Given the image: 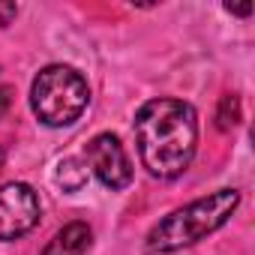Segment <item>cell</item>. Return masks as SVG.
<instances>
[{
  "label": "cell",
  "instance_id": "obj_11",
  "mask_svg": "<svg viewBox=\"0 0 255 255\" xmlns=\"http://www.w3.org/2000/svg\"><path fill=\"white\" fill-rule=\"evenodd\" d=\"M225 9H228L231 15H249V12H252V3H243V6H234V3H225Z\"/></svg>",
  "mask_w": 255,
  "mask_h": 255
},
{
  "label": "cell",
  "instance_id": "obj_8",
  "mask_svg": "<svg viewBox=\"0 0 255 255\" xmlns=\"http://www.w3.org/2000/svg\"><path fill=\"white\" fill-rule=\"evenodd\" d=\"M237 120H240V99L234 93H228V96H222V102L216 108V129L228 132L231 126H237Z\"/></svg>",
  "mask_w": 255,
  "mask_h": 255
},
{
  "label": "cell",
  "instance_id": "obj_6",
  "mask_svg": "<svg viewBox=\"0 0 255 255\" xmlns=\"http://www.w3.org/2000/svg\"><path fill=\"white\" fill-rule=\"evenodd\" d=\"M90 243H93L90 225L87 222H69L48 240L42 255H84L90 249Z\"/></svg>",
  "mask_w": 255,
  "mask_h": 255
},
{
  "label": "cell",
  "instance_id": "obj_7",
  "mask_svg": "<svg viewBox=\"0 0 255 255\" xmlns=\"http://www.w3.org/2000/svg\"><path fill=\"white\" fill-rule=\"evenodd\" d=\"M54 180L63 186V192H78L87 183V165H84V159H75V156L60 159Z\"/></svg>",
  "mask_w": 255,
  "mask_h": 255
},
{
  "label": "cell",
  "instance_id": "obj_2",
  "mask_svg": "<svg viewBox=\"0 0 255 255\" xmlns=\"http://www.w3.org/2000/svg\"><path fill=\"white\" fill-rule=\"evenodd\" d=\"M240 192L237 189H216L204 198L189 201L186 207L171 210L165 219H159L150 234H147V249L150 252H177L183 246H192L222 228L228 216L237 210Z\"/></svg>",
  "mask_w": 255,
  "mask_h": 255
},
{
  "label": "cell",
  "instance_id": "obj_1",
  "mask_svg": "<svg viewBox=\"0 0 255 255\" xmlns=\"http://www.w3.org/2000/svg\"><path fill=\"white\" fill-rule=\"evenodd\" d=\"M135 141L144 168L153 177L171 180L183 174L198 147V114L180 99H150L135 114Z\"/></svg>",
  "mask_w": 255,
  "mask_h": 255
},
{
  "label": "cell",
  "instance_id": "obj_4",
  "mask_svg": "<svg viewBox=\"0 0 255 255\" xmlns=\"http://www.w3.org/2000/svg\"><path fill=\"white\" fill-rule=\"evenodd\" d=\"M84 165L96 174V180L108 189H126L132 183V162L126 156L123 144L111 132H99L84 147Z\"/></svg>",
  "mask_w": 255,
  "mask_h": 255
},
{
  "label": "cell",
  "instance_id": "obj_5",
  "mask_svg": "<svg viewBox=\"0 0 255 255\" xmlns=\"http://www.w3.org/2000/svg\"><path fill=\"white\" fill-rule=\"evenodd\" d=\"M42 216L39 195L27 183L0 186V240H18L36 228Z\"/></svg>",
  "mask_w": 255,
  "mask_h": 255
},
{
  "label": "cell",
  "instance_id": "obj_3",
  "mask_svg": "<svg viewBox=\"0 0 255 255\" xmlns=\"http://www.w3.org/2000/svg\"><path fill=\"white\" fill-rule=\"evenodd\" d=\"M90 102V87L75 72L72 66L54 63L45 66L30 87V108L39 117V123L60 129V126H72Z\"/></svg>",
  "mask_w": 255,
  "mask_h": 255
},
{
  "label": "cell",
  "instance_id": "obj_9",
  "mask_svg": "<svg viewBox=\"0 0 255 255\" xmlns=\"http://www.w3.org/2000/svg\"><path fill=\"white\" fill-rule=\"evenodd\" d=\"M15 15H18V6L9 3V0H0V27H6Z\"/></svg>",
  "mask_w": 255,
  "mask_h": 255
},
{
  "label": "cell",
  "instance_id": "obj_10",
  "mask_svg": "<svg viewBox=\"0 0 255 255\" xmlns=\"http://www.w3.org/2000/svg\"><path fill=\"white\" fill-rule=\"evenodd\" d=\"M12 105V87H0V117H3Z\"/></svg>",
  "mask_w": 255,
  "mask_h": 255
}]
</instances>
